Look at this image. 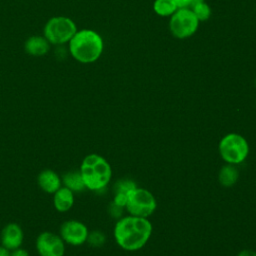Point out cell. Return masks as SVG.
Here are the masks:
<instances>
[{
  "label": "cell",
  "instance_id": "cell-1",
  "mask_svg": "<svg viewBox=\"0 0 256 256\" xmlns=\"http://www.w3.org/2000/svg\"><path fill=\"white\" fill-rule=\"evenodd\" d=\"M151 233L152 225L146 218L132 215L121 218L114 227L117 244L128 251L142 248L149 240Z\"/></svg>",
  "mask_w": 256,
  "mask_h": 256
},
{
  "label": "cell",
  "instance_id": "cell-2",
  "mask_svg": "<svg viewBox=\"0 0 256 256\" xmlns=\"http://www.w3.org/2000/svg\"><path fill=\"white\" fill-rule=\"evenodd\" d=\"M68 45L71 56L83 64L97 61L102 55L104 48L102 37L91 29L77 30Z\"/></svg>",
  "mask_w": 256,
  "mask_h": 256
},
{
  "label": "cell",
  "instance_id": "cell-3",
  "mask_svg": "<svg viewBox=\"0 0 256 256\" xmlns=\"http://www.w3.org/2000/svg\"><path fill=\"white\" fill-rule=\"evenodd\" d=\"M86 189L99 191L105 188L112 176L110 164L102 156L92 153L84 157L79 168Z\"/></svg>",
  "mask_w": 256,
  "mask_h": 256
},
{
  "label": "cell",
  "instance_id": "cell-4",
  "mask_svg": "<svg viewBox=\"0 0 256 256\" xmlns=\"http://www.w3.org/2000/svg\"><path fill=\"white\" fill-rule=\"evenodd\" d=\"M77 32L75 22L66 16H54L50 18L43 29V36L53 45L69 43Z\"/></svg>",
  "mask_w": 256,
  "mask_h": 256
},
{
  "label": "cell",
  "instance_id": "cell-5",
  "mask_svg": "<svg viewBox=\"0 0 256 256\" xmlns=\"http://www.w3.org/2000/svg\"><path fill=\"white\" fill-rule=\"evenodd\" d=\"M221 157L229 164H238L245 160L248 155L249 147L244 137L236 133L224 136L219 143Z\"/></svg>",
  "mask_w": 256,
  "mask_h": 256
},
{
  "label": "cell",
  "instance_id": "cell-6",
  "mask_svg": "<svg viewBox=\"0 0 256 256\" xmlns=\"http://www.w3.org/2000/svg\"><path fill=\"white\" fill-rule=\"evenodd\" d=\"M157 203L153 194L144 188H134L128 195L126 209L132 216L148 217L156 209Z\"/></svg>",
  "mask_w": 256,
  "mask_h": 256
},
{
  "label": "cell",
  "instance_id": "cell-7",
  "mask_svg": "<svg viewBox=\"0 0 256 256\" xmlns=\"http://www.w3.org/2000/svg\"><path fill=\"white\" fill-rule=\"evenodd\" d=\"M199 21L189 8H180L171 15L169 28L173 36L184 39L192 36L198 29Z\"/></svg>",
  "mask_w": 256,
  "mask_h": 256
},
{
  "label": "cell",
  "instance_id": "cell-8",
  "mask_svg": "<svg viewBox=\"0 0 256 256\" xmlns=\"http://www.w3.org/2000/svg\"><path fill=\"white\" fill-rule=\"evenodd\" d=\"M65 245L61 236L51 231L41 232L35 241V248L39 256H64Z\"/></svg>",
  "mask_w": 256,
  "mask_h": 256
},
{
  "label": "cell",
  "instance_id": "cell-9",
  "mask_svg": "<svg viewBox=\"0 0 256 256\" xmlns=\"http://www.w3.org/2000/svg\"><path fill=\"white\" fill-rule=\"evenodd\" d=\"M87 226L76 219H69L63 222L59 229V235L65 242V244L71 246H81L88 238Z\"/></svg>",
  "mask_w": 256,
  "mask_h": 256
},
{
  "label": "cell",
  "instance_id": "cell-10",
  "mask_svg": "<svg viewBox=\"0 0 256 256\" xmlns=\"http://www.w3.org/2000/svg\"><path fill=\"white\" fill-rule=\"evenodd\" d=\"M0 241L1 245L9 251L21 247L24 241L23 229L19 224L14 222L6 224L1 231Z\"/></svg>",
  "mask_w": 256,
  "mask_h": 256
},
{
  "label": "cell",
  "instance_id": "cell-11",
  "mask_svg": "<svg viewBox=\"0 0 256 256\" xmlns=\"http://www.w3.org/2000/svg\"><path fill=\"white\" fill-rule=\"evenodd\" d=\"M38 187L47 194H54L61 186V176L52 169H44L37 176Z\"/></svg>",
  "mask_w": 256,
  "mask_h": 256
},
{
  "label": "cell",
  "instance_id": "cell-12",
  "mask_svg": "<svg viewBox=\"0 0 256 256\" xmlns=\"http://www.w3.org/2000/svg\"><path fill=\"white\" fill-rule=\"evenodd\" d=\"M50 43L44 36L33 35L27 38L24 43L25 52L33 57H42L50 50Z\"/></svg>",
  "mask_w": 256,
  "mask_h": 256
},
{
  "label": "cell",
  "instance_id": "cell-13",
  "mask_svg": "<svg viewBox=\"0 0 256 256\" xmlns=\"http://www.w3.org/2000/svg\"><path fill=\"white\" fill-rule=\"evenodd\" d=\"M52 196L53 206L60 213L68 212L74 205V193L64 186H61Z\"/></svg>",
  "mask_w": 256,
  "mask_h": 256
},
{
  "label": "cell",
  "instance_id": "cell-14",
  "mask_svg": "<svg viewBox=\"0 0 256 256\" xmlns=\"http://www.w3.org/2000/svg\"><path fill=\"white\" fill-rule=\"evenodd\" d=\"M61 180L62 186L68 188L73 193H79L86 189L79 170H72L64 173Z\"/></svg>",
  "mask_w": 256,
  "mask_h": 256
},
{
  "label": "cell",
  "instance_id": "cell-15",
  "mask_svg": "<svg viewBox=\"0 0 256 256\" xmlns=\"http://www.w3.org/2000/svg\"><path fill=\"white\" fill-rule=\"evenodd\" d=\"M136 188L135 184L131 181H120L115 186V196L113 203H115L118 206L124 207L126 205L127 197L129 193Z\"/></svg>",
  "mask_w": 256,
  "mask_h": 256
},
{
  "label": "cell",
  "instance_id": "cell-16",
  "mask_svg": "<svg viewBox=\"0 0 256 256\" xmlns=\"http://www.w3.org/2000/svg\"><path fill=\"white\" fill-rule=\"evenodd\" d=\"M153 9L159 16H171L177 11L178 7L174 0H155Z\"/></svg>",
  "mask_w": 256,
  "mask_h": 256
},
{
  "label": "cell",
  "instance_id": "cell-17",
  "mask_svg": "<svg viewBox=\"0 0 256 256\" xmlns=\"http://www.w3.org/2000/svg\"><path fill=\"white\" fill-rule=\"evenodd\" d=\"M238 179V171L232 165H226L222 167L219 173V181L225 187L232 186Z\"/></svg>",
  "mask_w": 256,
  "mask_h": 256
},
{
  "label": "cell",
  "instance_id": "cell-18",
  "mask_svg": "<svg viewBox=\"0 0 256 256\" xmlns=\"http://www.w3.org/2000/svg\"><path fill=\"white\" fill-rule=\"evenodd\" d=\"M190 9L194 13V15L196 16L198 21H206L211 16V9H210L209 5L207 3H205L204 1L197 3Z\"/></svg>",
  "mask_w": 256,
  "mask_h": 256
},
{
  "label": "cell",
  "instance_id": "cell-19",
  "mask_svg": "<svg viewBox=\"0 0 256 256\" xmlns=\"http://www.w3.org/2000/svg\"><path fill=\"white\" fill-rule=\"evenodd\" d=\"M93 247L102 246L105 242V235L100 231H93L88 234L87 241Z\"/></svg>",
  "mask_w": 256,
  "mask_h": 256
},
{
  "label": "cell",
  "instance_id": "cell-20",
  "mask_svg": "<svg viewBox=\"0 0 256 256\" xmlns=\"http://www.w3.org/2000/svg\"><path fill=\"white\" fill-rule=\"evenodd\" d=\"M204 0H174L175 4L177 5L178 9L180 8H192L194 5H196L199 2H202Z\"/></svg>",
  "mask_w": 256,
  "mask_h": 256
},
{
  "label": "cell",
  "instance_id": "cell-21",
  "mask_svg": "<svg viewBox=\"0 0 256 256\" xmlns=\"http://www.w3.org/2000/svg\"><path fill=\"white\" fill-rule=\"evenodd\" d=\"M10 256H30V254L26 249L19 247L17 249L10 251Z\"/></svg>",
  "mask_w": 256,
  "mask_h": 256
},
{
  "label": "cell",
  "instance_id": "cell-22",
  "mask_svg": "<svg viewBox=\"0 0 256 256\" xmlns=\"http://www.w3.org/2000/svg\"><path fill=\"white\" fill-rule=\"evenodd\" d=\"M238 256H256V252L252 250H243L238 254Z\"/></svg>",
  "mask_w": 256,
  "mask_h": 256
},
{
  "label": "cell",
  "instance_id": "cell-23",
  "mask_svg": "<svg viewBox=\"0 0 256 256\" xmlns=\"http://www.w3.org/2000/svg\"><path fill=\"white\" fill-rule=\"evenodd\" d=\"M0 256H10V251L0 245Z\"/></svg>",
  "mask_w": 256,
  "mask_h": 256
}]
</instances>
